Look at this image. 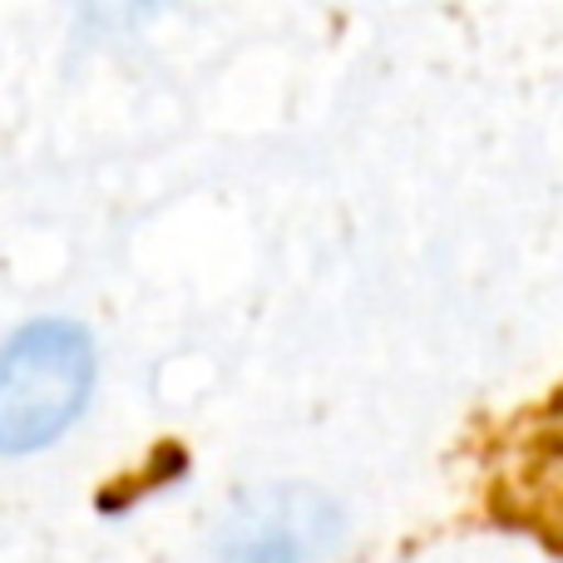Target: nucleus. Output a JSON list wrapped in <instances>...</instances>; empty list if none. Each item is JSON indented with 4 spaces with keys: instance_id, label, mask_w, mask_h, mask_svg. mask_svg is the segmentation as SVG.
<instances>
[{
    "instance_id": "1",
    "label": "nucleus",
    "mask_w": 563,
    "mask_h": 563,
    "mask_svg": "<svg viewBox=\"0 0 563 563\" xmlns=\"http://www.w3.org/2000/svg\"><path fill=\"white\" fill-rule=\"evenodd\" d=\"M95 386V346L75 321H35L0 346V450L25 455L75 426Z\"/></svg>"
},
{
    "instance_id": "2",
    "label": "nucleus",
    "mask_w": 563,
    "mask_h": 563,
    "mask_svg": "<svg viewBox=\"0 0 563 563\" xmlns=\"http://www.w3.org/2000/svg\"><path fill=\"white\" fill-rule=\"evenodd\" d=\"M336 539V509L297 485L243 499L218 534L223 563H311Z\"/></svg>"
}]
</instances>
